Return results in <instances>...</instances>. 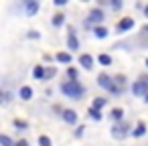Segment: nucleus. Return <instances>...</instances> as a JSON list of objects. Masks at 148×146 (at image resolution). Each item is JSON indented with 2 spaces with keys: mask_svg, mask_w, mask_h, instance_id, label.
I'll return each mask as SVG.
<instances>
[{
  "mask_svg": "<svg viewBox=\"0 0 148 146\" xmlns=\"http://www.w3.org/2000/svg\"><path fill=\"white\" fill-rule=\"evenodd\" d=\"M63 120H65L67 124H75V122H77V116H75L73 110H65V112H63Z\"/></svg>",
  "mask_w": 148,
  "mask_h": 146,
  "instance_id": "8",
  "label": "nucleus"
},
{
  "mask_svg": "<svg viewBox=\"0 0 148 146\" xmlns=\"http://www.w3.org/2000/svg\"><path fill=\"white\" fill-rule=\"evenodd\" d=\"M99 63H101V65H110V63H112V57L101 53V55H99Z\"/></svg>",
  "mask_w": 148,
  "mask_h": 146,
  "instance_id": "17",
  "label": "nucleus"
},
{
  "mask_svg": "<svg viewBox=\"0 0 148 146\" xmlns=\"http://www.w3.org/2000/svg\"><path fill=\"white\" fill-rule=\"evenodd\" d=\"M89 114H91V118H93V120H99V118H101V114H99V110H97V108H91V110H89Z\"/></svg>",
  "mask_w": 148,
  "mask_h": 146,
  "instance_id": "19",
  "label": "nucleus"
},
{
  "mask_svg": "<svg viewBox=\"0 0 148 146\" xmlns=\"http://www.w3.org/2000/svg\"><path fill=\"white\" fill-rule=\"evenodd\" d=\"M21 97H23V99H31V97H33V89L27 87V85L21 87Z\"/></svg>",
  "mask_w": 148,
  "mask_h": 146,
  "instance_id": "12",
  "label": "nucleus"
},
{
  "mask_svg": "<svg viewBox=\"0 0 148 146\" xmlns=\"http://www.w3.org/2000/svg\"><path fill=\"white\" fill-rule=\"evenodd\" d=\"M144 95H146V97H144V101H146V104H148V91H146V93H144Z\"/></svg>",
  "mask_w": 148,
  "mask_h": 146,
  "instance_id": "27",
  "label": "nucleus"
},
{
  "mask_svg": "<svg viewBox=\"0 0 148 146\" xmlns=\"http://www.w3.org/2000/svg\"><path fill=\"white\" fill-rule=\"evenodd\" d=\"M112 6L114 8H122V0H112Z\"/></svg>",
  "mask_w": 148,
  "mask_h": 146,
  "instance_id": "24",
  "label": "nucleus"
},
{
  "mask_svg": "<svg viewBox=\"0 0 148 146\" xmlns=\"http://www.w3.org/2000/svg\"><path fill=\"white\" fill-rule=\"evenodd\" d=\"M146 67H148V59H146Z\"/></svg>",
  "mask_w": 148,
  "mask_h": 146,
  "instance_id": "29",
  "label": "nucleus"
},
{
  "mask_svg": "<svg viewBox=\"0 0 148 146\" xmlns=\"http://www.w3.org/2000/svg\"><path fill=\"white\" fill-rule=\"evenodd\" d=\"M79 63H81V67H85V69H91V65H93V59H91L89 55H81V57H79Z\"/></svg>",
  "mask_w": 148,
  "mask_h": 146,
  "instance_id": "9",
  "label": "nucleus"
},
{
  "mask_svg": "<svg viewBox=\"0 0 148 146\" xmlns=\"http://www.w3.org/2000/svg\"><path fill=\"white\" fill-rule=\"evenodd\" d=\"M53 2H55L57 6H63V4H67V0H53Z\"/></svg>",
  "mask_w": 148,
  "mask_h": 146,
  "instance_id": "25",
  "label": "nucleus"
},
{
  "mask_svg": "<svg viewBox=\"0 0 148 146\" xmlns=\"http://www.w3.org/2000/svg\"><path fill=\"white\" fill-rule=\"evenodd\" d=\"M0 144H2V146H14V142L8 136H2V134H0Z\"/></svg>",
  "mask_w": 148,
  "mask_h": 146,
  "instance_id": "15",
  "label": "nucleus"
},
{
  "mask_svg": "<svg viewBox=\"0 0 148 146\" xmlns=\"http://www.w3.org/2000/svg\"><path fill=\"white\" fill-rule=\"evenodd\" d=\"M132 91H134V95H144V93L148 91V79L142 77L140 81H136V83L132 85Z\"/></svg>",
  "mask_w": 148,
  "mask_h": 146,
  "instance_id": "3",
  "label": "nucleus"
},
{
  "mask_svg": "<svg viewBox=\"0 0 148 146\" xmlns=\"http://www.w3.org/2000/svg\"><path fill=\"white\" fill-rule=\"evenodd\" d=\"M53 25H55V27H61V25H63V14H55V16H53Z\"/></svg>",
  "mask_w": 148,
  "mask_h": 146,
  "instance_id": "18",
  "label": "nucleus"
},
{
  "mask_svg": "<svg viewBox=\"0 0 148 146\" xmlns=\"http://www.w3.org/2000/svg\"><path fill=\"white\" fill-rule=\"evenodd\" d=\"M39 142H41V146H51V140H49L47 136H41V138H39Z\"/></svg>",
  "mask_w": 148,
  "mask_h": 146,
  "instance_id": "21",
  "label": "nucleus"
},
{
  "mask_svg": "<svg viewBox=\"0 0 148 146\" xmlns=\"http://www.w3.org/2000/svg\"><path fill=\"white\" fill-rule=\"evenodd\" d=\"M43 75H45L43 67H37V69H35V77H43Z\"/></svg>",
  "mask_w": 148,
  "mask_h": 146,
  "instance_id": "22",
  "label": "nucleus"
},
{
  "mask_svg": "<svg viewBox=\"0 0 148 146\" xmlns=\"http://www.w3.org/2000/svg\"><path fill=\"white\" fill-rule=\"evenodd\" d=\"M126 130H128V126H114V130H112V136L116 138V140H122L124 136H126Z\"/></svg>",
  "mask_w": 148,
  "mask_h": 146,
  "instance_id": "6",
  "label": "nucleus"
},
{
  "mask_svg": "<svg viewBox=\"0 0 148 146\" xmlns=\"http://www.w3.org/2000/svg\"><path fill=\"white\" fill-rule=\"evenodd\" d=\"M144 134H146V126L140 122V124L136 126V130H132V136H134V138H140V136H144Z\"/></svg>",
  "mask_w": 148,
  "mask_h": 146,
  "instance_id": "10",
  "label": "nucleus"
},
{
  "mask_svg": "<svg viewBox=\"0 0 148 146\" xmlns=\"http://www.w3.org/2000/svg\"><path fill=\"white\" fill-rule=\"evenodd\" d=\"M25 10L29 16H33L39 10V0H25Z\"/></svg>",
  "mask_w": 148,
  "mask_h": 146,
  "instance_id": "5",
  "label": "nucleus"
},
{
  "mask_svg": "<svg viewBox=\"0 0 148 146\" xmlns=\"http://www.w3.org/2000/svg\"><path fill=\"white\" fill-rule=\"evenodd\" d=\"M57 61H61V63H71V55H67V53H59V55H57Z\"/></svg>",
  "mask_w": 148,
  "mask_h": 146,
  "instance_id": "14",
  "label": "nucleus"
},
{
  "mask_svg": "<svg viewBox=\"0 0 148 146\" xmlns=\"http://www.w3.org/2000/svg\"><path fill=\"white\" fill-rule=\"evenodd\" d=\"M67 43H69V49H77V47H79V43H77V37H75V33H73V31L69 33V39H67Z\"/></svg>",
  "mask_w": 148,
  "mask_h": 146,
  "instance_id": "11",
  "label": "nucleus"
},
{
  "mask_svg": "<svg viewBox=\"0 0 148 146\" xmlns=\"http://www.w3.org/2000/svg\"><path fill=\"white\" fill-rule=\"evenodd\" d=\"M97 83H99L101 87H106L108 91H112V93H120V91H118V87H116V83H114V79H112V77H108V75H103V73L97 77Z\"/></svg>",
  "mask_w": 148,
  "mask_h": 146,
  "instance_id": "2",
  "label": "nucleus"
},
{
  "mask_svg": "<svg viewBox=\"0 0 148 146\" xmlns=\"http://www.w3.org/2000/svg\"><path fill=\"white\" fill-rule=\"evenodd\" d=\"M16 146H29V142L27 140H21V142H16Z\"/></svg>",
  "mask_w": 148,
  "mask_h": 146,
  "instance_id": "26",
  "label": "nucleus"
},
{
  "mask_svg": "<svg viewBox=\"0 0 148 146\" xmlns=\"http://www.w3.org/2000/svg\"><path fill=\"white\" fill-rule=\"evenodd\" d=\"M144 14H146V16H148V6H146V8H144Z\"/></svg>",
  "mask_w": 148,
  "mask_h": 146,
  "instance_id": "28",
  "label": "nucleus"
},
{
  "mask_svg": "<svg viewBox=\"0 0 148 146\" xmlns=\"http://www.w3.org/2000/svg\"><path fill=\"white\" fill-rule=\"evenodd\" d=\"M106 104H108V99H106V97H97V99L93 101V108H97V110H99V108H103Z\"/></svg>",
  "mask_w": 148,
  "mask_h": 146,
  "instance_id": "16",
  "label": "nucleus"
},
{
  "mask_svg": "<svg viewBox=\"0 0 148 146\" xmlns=\"http://www.w3.org/2000/svg\"><path fill=\"white\" fill-rule=\"evenodd\" d=\"M101 21H103V10H99V8H93V10L89 12L87 21H85V25H95V23H101Z\"/></svg>",
  "mask_w": 148,
  "mask_h": 146,
  "instance_id": "4",
  "label": "nucleus"
},
{
  "mask_svg": "<svg viewBox=\"0 0 148 146\" xmlns=\"http://www.w3.org/2000/svg\"><path fill=\"white\" fill-rule=\"evenodd\" d=\"M132 27H134V21H132V19H124V21L118 23V31H120V33H126V31H130Z\"/></svg>",
  "mask_w": 148,
  "mask_h": 146,
  "instance_id": "7",
  "label": "nucleus"
},
{
  "mask_svg": "<svg viewBox=\"0 0 148 146\" xmlns=\"http://www.w3.org/2000/svg\"><path fill=\"white\" fill-rule=\"evenodd\" d=\"M122 116H124V112H122V110H118V108L112 112V118H114V120H122Z\"/></svg>",
  "mask_w": 148,
  "mask_h": 146,
  "instance_id": "20",
  "label": "nucleus"
},
{
  "mask_svg": "<svg viewBox=\"0 0 148 146\" xmlns=\"http://www.w3.org/2000/svg\"><path fill=\"white\" fill-rule=\"evenodd\" d=\"M6 101H8V95L0 91V104H6Z\"/></svg>",
  "mask_w": 148,
  "mask_h": 146,
  "instance_id": "23",
  "label": "nucleus"
},
{
  "mask_svg": "<svg viewBox=\"0 0 148 146\" xmlns=\"http://www.w3.org/2000/svg\"><path fill=\"white\" fill-rule=\"evenodd\" d=\"M93 33H95V37H97V39H106V37H108V31H106V29H101V27H97Z\"/></svg>",
  "mask_w": 148,
  "mask_h": 146,
  "instance_id": "13",
  "label": "nucleus"
},
{
  "mask_svg": "<svg viewBox=\"0 0 148 146\" xmlns=\"http://www.w3.org/2000/svg\"><path fill=\"white\" fill-rule=\"evenodd\" d=\"M61 89H63L65 95H69V97H73V99H79V97L83 95V87H81L77 81H67V83L61 85Z\"/></svg>",
  "mask_w": 148,
  "mask_h": 146,
  "instance_id": "1",
  "label": "nucleus"
}]
</instances>
